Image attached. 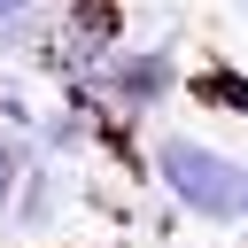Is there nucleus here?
Returning <instances> with one entry per match:
<instances>
[{
  "mask_svg": "<svg viewBox=\"0 0 248 248\" xmlns=\"http://www.w3.org/2000/svg\"><path fill=\"white\" fill-rule=\"evenodd\" d=\"M155 178H163V194H170L186 217L232 225V217H240V178H248V163H232V155L209 147V140L163 132V140H155Z\"/></svg>",
  "mask_w": 248,
  "mask_h": 248,
  "instance_id": "f257e3e1",
  "label": "nucleus"
},
{
  "mask_svg": "<svg viewBox=\"0 0 248 248\" xmlns=\"http://www.w3.org/2000/svg\"><path fill=\"white\" fill-rule=\"evenodd\" d=\"M240 217H248V178H240Z\"/></svg>",
  "mask_w": 248,
  "mask_h": 248,
  "instance_id": "20e7f679",
  "label": "nucleus"
},
{
  "mask_svg": "<svg viewBox=\"0 0 248 248\" xmlns=\"http://www.w3.org/2000/svg\"><path fill=\"white\" fill-rule=\"evenodd\" d=\"M16 170H23V163H16V147H0V209L16 202Z\"/></svg>",
  "mask_w": 248,
  "mask_h": 248,
  "instance_id": "7ed1b4c3",
  "label": "nucleus"
},
{
  "mask_svg": "<svg viewBox=\"0 0 248 248\" xmlns=\"http://www.w3.org/2000/svg\"><path fill=\"white\" fill-rule=\"evenodd\" d=\"M170 54H116V70H108V85H116V101L124 108H147V101H163L170 93Z\"/></svg>",
  "mask_w": 248,
  "mask_h": 248,
  "instance_id": "f03ea898",
  "label": "nucleus"
}]
</instances>
